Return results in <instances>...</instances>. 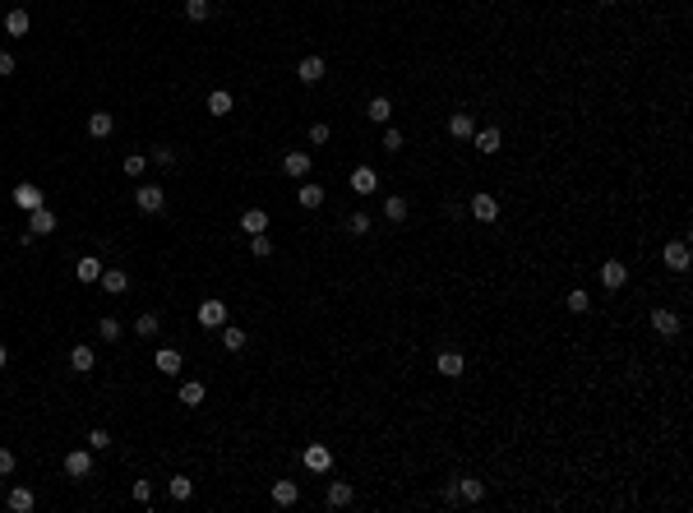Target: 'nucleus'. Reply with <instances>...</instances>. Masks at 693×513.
<instances>
[{
    "label": "nucleus",
    "instance_id": "de8ad7c7",
    "mask_svg": "<svg viewBox=\"0 0 693 513\" xmlns=\"http://www.w3.org/2000/svg\"><path fill=\"white\" fill-rule=\"evenodd\" d=\"M14 463H19L14 449H0V476H10V472H14Z\"/></svg>",
    "mask_w": 693,
    "mask_h": 513
},
{
    "label": "nucleus",
    "instance_id": "c85d7f7f",
    "mask_svg": "<svg viewBox=\"0 0 693 513\" xmlns=\"http://www.w3.org/2000/svg\"><path fill=\"white\" fill-rule=\"evenodd\" d=\"M203 393H208V389H203L199 379H185V384H181V407H199Z\"/></svg>",
    "mask_w": 693,
    "mask_h": 513
},
{
    "label": "nucleus",
    "instance_id": "7ed1b4c3",
    "mask_svg": "<svg viewBox=\"0 0 693 513\" xmlns=\"http://www.w3.org/2000/svg\"><path fill=\"white\" fill-rule=\"evenodd\" d=\"M199 324H203V328H222V324H227V301L208 296V301L199 305Z\"/></svg>",
    "mask_w": 693,
    "mask_h": 513
},
{
    "label": "nucleus",
    "instance_id": "b1692460",
    "mask_svg": "<svg viewBox=\"0 0 693 513\" xmlns=\"http://www.w3.org/2000/svg\"><path fill=\"white\" fill-rule=\"evenodd\" d=\"M10 509H14V513H32V509H37V495H32L28 485H14V490H10Z\"/></svg>",
    "mask_w": 693,
    "mask_h": 513
},
{
    "label": "nucleus",
    "instance_id": "8fccbe9b",
    "mask_svg": "<svg viewBox=\"0 0 693 513\" xmlns=\"http://www.w3.org/2000/svg\"><path fill=\"white\" fill-rule=\"evenodd\" d=\"M5 365H10V352H5V342H0V370H5Z\"/></svg>",
    "mask_w": 693,
    "mask_h": 513
},
{
    "label": "nucleus",
    "instance_id": "9d476101",
    "mask_svg": "<svg viewBox=\"0 0 693 513\" xmlns=\"http://www.w3.org/2000/svg\"><path fill=\"white\" fill-rule=\"evenodd\" d=\"M434 370L444 374V379H458V374L467 370V361H462V352H439V356H434Z\"/></svg>",
    "mask_w": 693,
    "mask_h": 513
},
{
    "label": "nucleus",
    "instance_id": "5701e85b",
    "mask_svg": "<svg viewBox=\"0 0 693 513\" xmlns=\"http://www.w3.org/2000/svg\"><path fill=\"white\" fill-rule=\"evenodd\" d=\"M296 499H301V485H296V481H273V504L292 509Z\"/></svg>",
    "mask_w": 693,
    "mask_h": 513
},
{
    "label": "nucleus",
    "instance_id": "f03ea898",
    "mask_svg": "<svg viewBox=\"0 0 693 513\" xmlns=\"http://www.w3.org/2000/svg\"><path fill=\"white\" fill-rule=\"evenodd\" d=\"M88 472H92V449H70V453H65V476L83 481Z\"/></svg>",
    "mask_w": 693,
    "mask_h": 513
},
{
    "label": "nucleus",
    "instance_id": "f8f14e48",
    "mask_svg": "<svg viewBox=\"0 0 693 513\" xmlns=\"http://www.w3.org/2000/svg\"><path fill=\"white\" fill-rule=\"evenodd\" d=\"M97 282H102V292H107V296H121L125 287H130V273H125V268H102V278H97Z\"/></svg>",
    "mask_w": 693,
    "mask_h": 513
},
{
    "label": "nucleus",
    "instance_id": "bb28decb",
    "mask_svg": "<svg viewBox=\"0 0 693 513\" xmlns=\"http://www.w3.org/2000/svg\"><path fill=\"white\" fill-rule=\"evenodd\" d=\"M14 203L32 213V208H42V190H37V185H19L14 190Z\"/></svg>",
    "mask_w": 693,
    "mask_h": 513
},
{
    "label": "nucleus",
    "instance_id": "423d86ee",
    "mask_svg": "<svg viewBox=\"0 0 693 513\" xmlns=\"http://www.w3.org/2000/svg\"><path fill=\"white\" fill-rule=\"evenodd\" d=\"M661 259H665L670 273H684V268H689V245H684V241H670V245L661 250Z\"/></svg>",
    "mask_w": 693,
    "mask_h": 513
},
{
    "label": "nucleus",
    "instance_id": "4468645a",
    "mask_svg": "<svg viewBox=\"0 0 693 513\" xmlns=\"http://www.w3.org/2000/svg\"><path fill=\"white\" fill-rule=\"evenodd\" d=\"M453 481H458V499H467V504L485 499V481H476V476H453Z\"/></svg>",
    "mask_w": 693,
    "mask_h": 513
},
{
    "label": "nucleus",
    "instance_id": "c756f323",
    "mask_svg": "<svg viewBox=\"0 0 693 513\" xmlns=\"http://www.w3.org/2000/svg\"><path fill=\"white\" fill-rule=\"evenodd\" d=\"M296 203H301V208H310V213H314V208H319V203H323V185H301V190H296Z\"/></svg>",
    "mask_w": 693,
    "mask_h": 513
},
{
    "label": "nucleus",
    "instance_id": "39448f33",
    "mask_svg": "<svg viewBox=\"0 0 693 513\" xmlns=\"http://www.w3.org/2000/svg\"><path fill=\"white\" fill-rule=\"evenodd\" d=\"M92 365H97V352H92L88 342H74V352H70V370H74V374H92Z\"/></svg>",
    "mask_w": 693,
    "mask_h": 513
},
{
    "label": "nucleus",
    "instance_id": "4be33fe9",
    "mask_svg": "<svg viewBox=\"0 0 693 513\" xmlns=\"http://www.w3.org/2000/svg\"><path fill=\"white\" fill-rule=\"evenodd\" d=\"M153 365H157L162 374H181V365H185V361H181V352H176V347H162V352L153 356Z\"/></svg>",
    "mask_w": 693,
    "mask_h": 513
},
{
    "label": "nucleus",
    "instance_id": "a18cd8bd",
    "mask_svg": "<svg viewBox=\"0 0 693 513\" xmlns=\"http://www.w3.org/2000/svg\"><path fill=\"white\" fill-rule=\"evenodd\" d=\"M88 449H111V435L97 425V430H88Z\"/></svg>",
    "mask_w": 693,
    "mask_h": 513
},
{
    "label": "nucleus",
    "instance_id": "4c0bfd02",
    "mask_svg": "<svg viewBox=\"0 0 693 513\" xmlns=\"http://www.w3.org/2000/svg\"><path fill=\"white\" fill-rule=\"evenodd\" d=\"M569 310H573V314H587V310H592V296H587L583 287H573V292H569Z\"/></svg>",
    "mask_w": 693,
    "mask_h": 513
},
{
    "label": "nucleus",
    "instance_id": "7c9ffc66",
    "mask_svg": "<svg viewBox=\"0 0 693 513\" xmlns=\"http://www.w3.org/2000/svg\"><path fill=\"white\" fill-rule=\"evenodd\" d=\"M370 121H374V125H388V116H393V102H388V97H370Z\"/></svg>",
    "mask_w": 693,
    "mask_h": 513
},
{
    "label": "nucleus",
    "instance_id": "1a4fd4ad",
    "mask_svg": "<svg viewBox=\"0 0 693 513\" xmlns=\"http://www.w3.org/2000/svg\"><path fill=\"white\" fill-rule=\"evenodd\" d=\"M310 167H314V162H310V153H301V148L282 157V171H287L292 181H305V176H310Z\"/></svg>",
    "mask_w": 693,
    "mask_h": 513
},
{
    "label": "nucleus",
    "instance_id": "f257e3e1",
    "mask_svg": "<svg viewBox=\"0 0 693 513\" xmlns=\"http://www.w3.org/2000/svg\"><path fill=\"white\" fill-rule=\"evenodd\" d=\"M134 203H139V213H162L167 190H162V185H139V190H134Z\"/></svg>",
    "mask_w": 693,
    "mask_h": 513
},
{
    "label": "nucleus",
    "instance_id": "09e8293b",
    "mask_svg": "<svg viewBox=\"0 0 693 513\" xmlns=\"http://www.w3.org/2000/svg\"><path fill=\"white\" fill-rule=\"evenodd\" d=\"M10 74H14V56H10V51H0V79H10Z\"/></svg>",
    "mask_w": 693,
    "mask_h": 513
},
{
    "label": "nucleus",
    "instance_id": "aec40b11",
    "mask_svg": "<svg viewBox=\"0 0 693 513\" xmlns=\"http://www.w3.org/2000/svg\"><path fill=\"white\" fill-rule=\"evenodd\" d=\"M652 328H656L661 338H675L679 333V314L675 310H652Z\"/></svg>",
    "mask_w": 693,
    "mask_h": 513
},
{
    "label": "nucleus",
    "instance_id": "f704fd0d",
    "mask_svg": "<svg viewBox=\"0 0 693 513\" xmlns=\"http://www.w3.org/2000/svg\"><path fill=\"white\" fill-rule=\"evenodd\" d=\"M231 107H236V102H231L227 88H213V93H208V111H213V116H227Z\"/></svg>",
    "mask_w": 693,
    "mask_h": 513
},
{
    "label": "nucleus",
    "instance_id": "a878e982",
    "mask_svg": "<svg viewBox=\"0 0 693 513\" xmlns=\"http://www.w3.org/2000/svg\"><path fill=\"white\" fill-rule=\"evenodd\" d=\"M245 342H250V333H245V328H236V324H222V347H227V352H241Z\"/></svg>",
    "mask_w": 693,
    "mask_h": 513
},
{
    "label": "nucleus",
    "instance_id": "6e6552de",
    "mask_svg": "<svg viewBox=\"0 0 693 513\" xmlns=\"http://www.w3.org/2000/svg\"><path fill=\"white\" fill-rule=\"evenodd\" d=\"M323 74H328V65H323V56H305V61L296 65V79H301V83H319Z\"/></svg>",
    "mask_w": 693,
    "mask_h": 513
},
{
    "label": "nucleus",
    "instance_id": "49530a36",
    "mask_svg": "<svg viewBox=\"0 0 693 513\" xmlns=\"http://www.w3.org/2000/svg\"><path fill=\"white\" fill-rule=\"evenodd\" d=\"M402 148V130H384V153H398Z\"/></svg>",
    "mask_w": 693,
    "mask_h": 513
},
{
    "label": "nucleus",
    "instance_id": "3c124183",
    "mask_svg": "<svg viewBox=\"0 0 693 513\" xmlns=\"http://www.w3.org/2000/svg\"><path fill=\"white\" fill-rule=\"evenodd\" d=\"M605 5H619V0H605Z\"/></svg>",
    "mask_w": 693,
    "mask_h": 513
},
{
    "label": "nucleus",
    "instance_id": "2eb2a0df",
    "mask_svg": "<svg viewBox=\"0 0 693 513\" xmlns=\"http://www.w3.org/2000/svg\"><path fill=\"white\" fill-rule=\"evenodd\" d=\"M111 130H116V116H111V111H92L88 116V134L92 139H111Z\"/></svg>",
    "mask_w": 693,
    "mask_h": 513
},
{
    "label": "nucleus",
    "instance_id": "c03bdc74",
    "mask_svg": "<svg viewBox=\"0 0 693 513\" xmlns=\"http://www.w3.org/2000/svg\"><path fill=\"white\" fill-rule=\"evenodd\" d=\"M153 162H157V167H176V153H171L167 143H157V148H153Z\"/></svg>",
    "mask_w": 693,
    "mask_h": 513
},
{
    "label": "nucleus",
    "instance_id": "ddd939ff",
    "mask_svg": "<svg viewBox=\"0 0 693 513\" xmlns=\"http://www.w3.org/2000/svg\"><path fill=\"white\" fill-rule=\"evenodd\" d=\"M472 218H476V222H494V218H499V199H494V194H476V199H472Z\"/></svg>",
    "mask_w": 693,
    "mask_h": 513
},
{
    "label": "nucleus",
    "instance_id": "9b49d317",
    "mask_svg": "<svg viewBox=\"0 0 693 513\" xmlns=\"http://www.w3.org/2000/svg\"><path fill=\"white\" fill-rule=\"evenodd\" d=\"M352 190L356 194H374V190H379V171L374 167H356L352 171Z\"/></svg>",
    "mask_w": 693,
    "mask_h": 513
},
{
    "label": "nucleus",
    "instance_id": "412c9836",
    "mask_svg": "<svg viewBox=\"0 0 693 513\" xmlns=\"http://www.w3.org/2000/svg\"><path fill=\"white\" fill-rule=\"evenodd\" d=\"M472 139H476V148H481V153L490 157V153H499V143H504V134H499L494 125H485V130H476Z\"/></svg>",
    "mask_w": 693,
    "mask_h": 513
},
{
    "label": "nucleus",
    "instance_id": "2f4dec72",
    "mask_svg": "<svg viewBox=\"0 0 693 513\" xmlns=\"http://www.w3.org/2000/svg\"><path fill=\"white\" fill-rule=\"evenodd\" d=\"M5 32H10V37H23V32H28V10H10V14H5Z\"/></svg>",
    "mask_w": 693,
    "mask_h": 513
},
{
    "label": "nucleus",
    "instance_id": "58836bf2",
    "mask_svg": "<svg viewBox=\"0 0 693 513\" xmlns=\"http://www.w3.org/2000/svg\"><path fill=\"white\" fill-rule=\"evenodd\" d=\"M250 254H254V259H268V254H273V241H268V236H250Z\"/></svg>",
    "mask_w": 693,
    "mask_h": 513
},
{
    "label": "nucleus",
    "instance_id": "473e14b6",
    "mask_svg": "<svg viewBox=\"0 0 693 513\" xmlns=\"http://www.w3.org/2000/svg\"><path fill=\"white\" fill-rule=\"evenodd\" d=\"M157 328H162V319H157L153 310H143V314L134 319V333H139V338H157Z\"/></svg>",
    "mask_w": 693,
    "mask_h": 513
},
{
    "label": "nucleus",
    "instance_id": "f3484780",
    "mask_svg": "<svg viewBox=\"0 0 693 513\" xmlns=\"http://www.w3.org/2000/svg\"><path fill=\"white\" fill-rule=\"evenodd\" d=\"M448 134H453V139H472V134H476V121H472L467 111H453V116H448Z\"/></svg>",
    "mask_w": 693,
    "mask_h": 513
},
{
    "label": "nucleus",
    "instance_id": "e433bc0d",
    "mask_svg": "<svg viewBox=\"0 0 693 513\" xmlns=\"http://www.w3.org/2000/svg\"><path fill=\"white\" fill-rule=\"evenodd\" d=\"M97 333H102L107 342H116L121 338V319H116V314H102V319H97Z\"/></svg>",
    "mask_w": 693,
    "mask_h": 513
},
{
    "label": "nucleus",
    "instance_id": "c9c22d12",
    "mask_svg": "<svg viewBox=\"0 0 693 513\" xmlns=\"http://www.w3.org/2000/svg\"><path fill=\"white\" fill-rule=\"evenodd\" d=\"M208 14H213V5H208V0H185V19H190V23H203Z\"/></svg>",
    "mask_w": 693,
    "mask_h": 513
},
{
    "label": "nucleus",
    "instance_id": "a211bd4d",
    "mask_svg": "<svg viewBox=\"0 0 693 513\" xmlns=\"http://www.w3.org/2000/svg\"><path fill=\"white\" fill-rule=\"evenodd\" d=\"M241 232H245V236L268 232V213H263V208H245V213H241Z\"/></svg>",
    "mask_w": 693,
    "mask_h": 513
},
{
    "label": "nucleus",
    "instance_id": "393cba45",
    "mask_svg": "<svg viewBox=\"0 0 693 513\" xmlns=\"http://www.w3.org/2000/svg\"><path fill=\"white\" fill-rule=\"evenodd\" d=\"M167 495L176 499V504H185V499L194 495V481H190V476L181 472V476H171V481H167Z\"/></svg>",
    "mask_w": 693,
    "mask_h": 513
},
{
    "label": "nucleus",
    "instance_id": "cd10ccee",
    "mask_svg": "<svg viewBox=\"0 0 693 513\" xmlns=\"http://www.w3.org/2000/svg\"><path fill=\"white\" fill-rule=\"evenodd\" d=\"M74 278H79V282H97V278H102V259H92V254H88V259H79V264H74Z\"/></svg>",
    "mask_w": 693,
    "mask_h": 513
},
{
    "label": "nucleus",
    "instance_id": "dca6fc26",
    "mask_svg": "<svg viewBox=\"0 0 693 513\" xmlns=\"http://www.w3.org/2000/svg\"><path fill=\"white\" fill-rule=\"evenodd\" d=\"M352 499H356L352 481H328V509H347Z\"/></svg>",
    "mask_w": 693,
    "mask_h": 513
},
{
    "label": "nucleus",
    "instance_id": "6ab92c4d",
    "mask_svg": "<svg viewBox=\"0 0 693 513\" xmlns=\"http://www.w3.org/2000/svg\"><path fill=\"white\" fill-rule=\"evenodd\" d=\"M305 467H310V472H328V467H333L328 444H310V449H305Z\"/></svg>",
    "mask_w": 693,
    "mask_h": 513
},
{
    "label": "nucleus",
    "instance_id": "a19ab883",
    "mask_svg": "<svg viewBox=\"0 0 693 513\" xmlns=\"http://www.w3.org/2000/svg\"><path fill=\"white\" fill-rule=\"evenodd\" d=\"M130 499H134V504H148V499H153V481H134L130 485Z\"/></svg>",
    "mask_w": 693,
    "mask_h": 513
},
{
    "label": "nucleus",
    "instance_id": "79ce46f5",
    "mask_svg": "<svg viewBox=\"0 0 693 513\" xmlns=\"http://www.w3.org/2000/svg\"><path fill=\"white\" fill-rule=\"evenodd\" d=\"M347 232H352V236H365V232H370V213H352V218H347Z\"/></svg>",
    "mask_w": 693,
    "mask_h": 513
},
{
    "label": "nucleus",
    "instance_id": "ea45409f",
    "mask_svg": "<svg viewBox=\"0 0 693 513\" xmlns=\"http://www.w3.org/2000/svg\"><path fill=\"white\" fill-rule=\"evenodd\" d=\"M143 171H148V157H143V153L125 157V176H143Z\"/></svg>",
    "mask_w": 693,
    "mask_h": 513
},
{
    "label": "nucleus",
    "instance_id": "37998d69",
    "mask_svg": "<svg viewBox=\"0 0 693 513\" xmlns=\"http://www.w3.org/2000/svg\"><path fill=\"white\" fill-rule=\"evenodd\" d=\"M328 139H333V130H328L323 121H314V125H310V143H328Z\"/></svg>",
    "mask_w": 693,
    "mask_h": 513
},
{
    "label": "nucleus",
    "instance_id": "72a5a7b5",
    "mask_svg": "<svg viewBox=\"0 0 693 513\" xmlns=\"http://www.w3.org/2000/svg\"><path fill=\"white\" fill-rule=\"evenodd\" d=\"M384 218L388 222H407V199H402V194H388L384 199Z\"/></svg>",
    "mask_w": 693,
    "mask_h": 513
},
{
    "label": "nucleus",
    "instance_id": "0eeeda50",
    "mask_svg": "<svg viewBox=\"0 0 693 513\" xmlns=\"http://www.w3.org/2000/svg\"><path fill=\"white\" fill-rule=\"evenodd\" d=\"M601 282H605L610 292H619V287L629 282V264H624V259H610V264H601Z\"/></svg>",
    "mask_w": 693,
    "mask_h": 513
},
{
    "label": "nucleus",
    "instance_id": "20e7f679",
    "mask_svg": "<svg viewBox=\"0 0 693 513\" xmlns=\"http://www.w3.org/2000/svg\"><path fill=\"white\" fill-rule=\"evenodd\" d=\"M56 227H61V222H56V213H51L46 203H42V208H32V213H28V232H32V236H51V232H56Z\"/></svg>",
    "mask_w": 693,
    "mask_h": 513
}]
</instances>
